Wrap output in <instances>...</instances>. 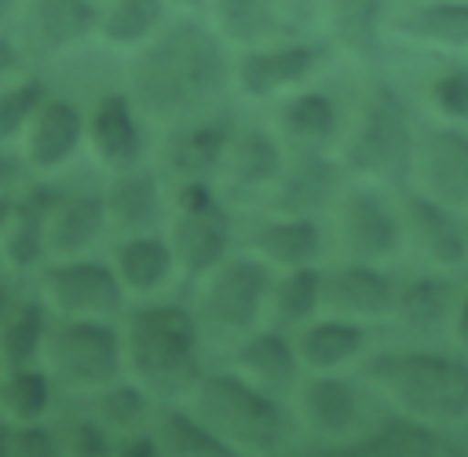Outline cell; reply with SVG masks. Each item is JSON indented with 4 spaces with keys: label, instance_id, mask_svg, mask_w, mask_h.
Listing matches in <instances>:
<instances>
[{
    "label": "cell",
    "instance_id": "40",
    "mask_svg": "<svg viewBox=\"0 0 468 457\" xmlns=\"http://www.w3.org/2000/svg\"><path fill=\"white\" fill-rule=\"evenodd\" d=\"M216 18L230 40L252 44L274 26V0H216Z\"/></svg>",
    "mask_w": 468,
    "mask_h": 457
},
{
    "label": "cell",
    "instance_id": "9",
    "mask_svg": "<svg viewBox=\"0 0 468 457\" xmlns=\"http://www.w3.org/2000/svg\"><path fill=\"white\" fill-rule=\"evenodd\" d=\"M22 165L37 172L58 168L84 143V113L58 95H44L15 135Z\"/></svg>",
    "mask_w": 468,
    "mask_h": 457
},
{
    "label": "cell",
    "instance_id": "39",
    "mask_svg": "<svg viewBox=\"0 0 468 457\" xmlns=\"http://www.w3.org/2000/svg\"><path fill=\"white\" fill-rule=\"evenodd\" d=\"M44 95H48V88L33 73H15L0 84V146L18 135V128L26 124V117L33 113V106Z\"/></svg>",
    "mask_w": 468,
    "mask_h": 457
},
{
    "label": "cell",
    "instance_id": "30",
    "mask_svg": "<svg viewBox=\"0 0 468 457\" xmlns=\"http://www.w3.org/2000/svg\"><path fill=\"white\" fill-rule=\"evenodd\" d=\"M48 406H51V377L40 366L0 373V417L7 424L44 420Z\"/></svg>",
    "mask_w": 468,
    "mask_h": 457
},
{
    "label": "cell",
    "instance_id": "29",
    "mask_svg": "<svg viewBox=\"0 0 468 457\" xmlns=\"http://www.w3.org/2000/svg\"><path fill=\"white\" fill-rule=\"evenodd\" d=\"M282 128H285V135H289L296 146H303V150H322V146L336 135L340 117H336V106H333L329 95H322V91H303V95H296V99H289V102L282 106Z\"/></svg>",
    "mask_w": 468,
    "mask_h": 457
},
{
    "label": "cell",
    "instance_id": "31",
    "mask_svg": "<svg viewBox=\"0 0 468 457\" xmlns=\"http://www.w3.org/2000/svg\"><path fill=\"white\" fill-rule=\"evenodd\" d=\"M362 347V329L351 318H325L314 322L311 329L300 333L296 340V355L314 366V369H333L340 362H347L351 355H358Z\"/></svg>",
    "mask_w": 468,
    "mask_h": 457
},
{
    "label": "cell",
    "instance_id": "38",
    "mask_svg": "<svg viewBox=\"0 0 468 457\" xmlns=\"http://www.w3.org/2000/svg\"><path fill=\"white\" fill-rule=\"evenodd\" d=\"M146 417V388L143 384H106L95 399V420L106 431H132Z\"/></svg>",
    "mask_w": 468,
    "mask_h": 457
},
{
    "label": "cell",
    "instance_id": "44",
    "mask_svg": "<svg viewBox=\"0 0 468 457\" xmlns=\"http://www.w3.org/2000/svg\"><path fill=\"white\" fill-rule=\"evenodd\" d=\"M431 99L446 117L468 121V69H450L446 77H439L431 88Z\"/></svg>",
    "mask_w": 468,
    "mask_h": 457
},
{
    "label": "cell",
    "instance_id": "8",
    "mask_svg": "<svg viewBox=\"0 0 468 457\" xmlns=\"http://www.w3.org/2000/svg\"><path fill=\"white\" fill-rule=\"evenodd\" d=\"M267 267L260 260H230L205 289L201 296V318L208 329L227 333V336H241L256 325L260 318V303L267 292Z\"/></svg>",
    "mask_w": 468,
    "mask_h": 457
},
{
    "label": "cell",
    "instance_id": "1",
    "mask_svg": "<svg viewBox=\"0 0 468 457\" xmlns=\"http://www.w3.org/2000/svg\"><path fill=\"white\" fill-rule=\"evenodd\" d=\"M227 88V55L219 40L197 26L179 22L154 37L128 66V99L157 121H179L208 110Z\"/></svg>",
    "mask_w": 468,
    "mask_h": 457
},
{
    "label": "cell",
    "instance_id": "47",
    "mask_svg": "<svg viewBox=\"0 0 468 457\" xmlns=\"http://www.w3.org/2000/svg\"><path fill=\"white\" fill-rule=\"evenodd\" d=\"M457 336L468 344V300H464V307H461V314H457Z\"/></svg>",
    "mask_w": 468,
    "mask_h": 457
},
{
    "label": "cell",
    "instance_id": "4",
    "mask_svg": "<svg viewBox=\"0 0 468 457\" xmlns=\"http://www.w3.org/2000/svg\"><path fill=\"white\" fill-rule=\"evenodd\" d=\"M194 409L230 450L271 453L289 439V417L274 395L230 373H201L194 384Z\"/></svg>",
    "mask_w": 468,
    "mask_h": 457
},
{
    "label": "cell",
    "instance_id": "17",
    "mask_svg": "<svg viewBox=\"0 0 468 457\" xmlns=\"http://www.w3.org/2000/svg\"><path fill=\"white\" fill-rule=\"evenodd\" d=\"M230 139L234 128L223 117L183 124L165 139V168L179 179H208L230 154Z\"/></svg>",
    "mask_w": 468,
    "mask_h": 457
},
{
    "label": "cell",
    "instance_id": "3",
    "mask_svg": "<svg viewBox=\"0 0 468 457\" xmlns=\"http://www.w3.org/2000/svg\"><path fill=\"white\" fill-rule=\"evenodd\" d=\"M366 373L420 420L468 417V362L442 351H391L366 362Z\"/></svg>",
    "mask_w": 468,
    "mask_h": 457
},
{
    "label": "cell",
    "instance_id": "45",
    "mask_svg": "<svg viewBox=\"0 0 468 457\" xmlns=\"http://www.w3.org/2000/svg\"><path fill=\"white\" fill-rule=\"evenodd\" d=\"M15 73H22V51H18V44H11L7 37H0V84H4L7 77H15Z\"/></svg>",
    "mask_w": 468,
    "mask_h": 457
},
{
    "label": "cell",
    "instance_id": "25",
    "mask_svg": "<svg viewBox=\"0 0 468 457\" xmlns=\"http://www.w3.org/2000/svg\"><path fill=\"white\" fill-rule=\"evenodd\" d=\"M303 417L314 431H325V435H344L355 420H358V395L347 380L340 377H314L307 380L303 395Z\"/></svg>",
    "mask_w": 468,
    "mask_h": 457
},
{
    "label": "cell",
    "instance_id": "7",
    "mask_svg": "<svg viewBox=\"0 0 468 457\" xmlns=\"http://www.w3.org/2000/svg\"><path fill=\"white\" fill-rule=\"evenodd\" d=\"M40 300L55 318H113L124 307V285L110 263L62 256L40 267Z\"/></svg>",
    "mask_w": 468,
    "mask_h": 457
},
{
    "label": "cell",
    "instance_id": "13",
    "mask_svg": "<svg viewBox=\"0 0 468 457\" xmlns=\"http://www.w3.org/2000/svg\"><path fill=\"white\" fill-rule=\"evenodd\" d=\"M417 165L435 201L468 208V135L457 128H435L417 143Z\"/></svg>",
    "mask_w": 468,
    "mask_h": 457
},
{
    "label": "cell",
    "instance_id": "21",
    "mask_svg": "<svg viewBox=\"0 0 468 457\" xmlns=\"http://www.w3.org/2000/svg\"><path fill=\"white\" fill-rule=\"evenodd\" d=\"M406 219H410V234L417 238V245L435 263H446V267L464 263L468 241H464V230L457 227V219L450 216V205L424 197V194H410L406 197Z\"/></svg>",
    "mask_w": 468,
    "mask_h": 457
},
{
    "label": "cell",
    "instance_id": "10",
    "mask_svg": "<svg viewBox=\"0 0 468 457\" xmlns=\"http://www.w3.org/2000/svg\"><path fill=\"white\" fill-rule=\"evenodd\" d=\"M18 44L33 55H55L99 26V7L91 0H18Z\"/></svg>",
    "mask_w": 468,
    "mask_h": 457
},
{
    "label": "cell",
    "instance_id": "41",
    "mask_svg": "<svg viewBox=\"0 0 468 457\" xmlns=\"http://www.w3.org/2000/svg\"><path fill=\"white\" fill-rule=\"evenodd\" d=\"M322 300V274L311 271L307 263L303 267H292V274L282 282L278 289V318L282 322H303Z\"/></svg>",
    "mask_w": 468,
    "mask_h": 457
},
{
    "label": "cell",
    "instance_id": "20",
    "mask_svg": "<svg viewBox=\"0 0 468 457\" xmlns=\"http://www.w3.org/2000/svg\"><path fill=\"white\" fill-rule=\"evenodd\" d=\"M106 223L124 230V234H146L161 219V190L150 172L124 168L102 194Z\"/></svg>",
    "mask_w": 468,
    "mask_h": 457
},
{
    "label": "cell",
    "instance_id": "28",
    "mask_svg": "<svg viewBox=\"0 0 468 457\" xmlns=\"http://www.w3.org/2000/svg\"><path fill=\"white\" fill-rule=\"evenodd\" d=\"M333 186H336L333 165L318 150H303V157L285 175L282 194L274 197V208H282L289 216H307V212H314V208L325 205V197L333 194Z\"/></svg>",
    "mask_w": 468,
    "mask_h": 457
},
{
    "label": "cell",
    "instance_id": "50",
    "mask_svg": "<svg viewBox=\"0 0 468 457\" xmlns=\"http://www.w3.org/2000/svg\"><path fill=\"white\" fill-rule=\"evenodd\" d=\"M7 307H11V296H7V289H4V285H0V314H4V311H7Z\"/></svg>",
    "mask_w": 468,
    "mask_h": 457
},
{
    "label": "cell",
    "instance_id": "6",
    "mask_svg": "<svg viewBox=\"0 0 468 457\" xmlns=\"http://www.w3.org/2000/svg\"><path fill=\"white\" fill-rule=\"evenodd\" d=\"M417 146L410 135V117L391 84H373L358 117V128L347 143V165L388 186H402L413 172Z\"/></svg>",
    "mask_w": 468,
    "mask_h": 457
},
{
    "label": "cell",
    "instance_id": "48",
    "mask_svg": "<svg viewBox=\"0 0 468 457\" xmlns=\"http://www.w3.org/2000/svg\"><path fill=\"white\" fill-rule=\"evenodd\" d=\"M18 11V0H0V26Z\"/></svg>",
    "mask_w": 468,
    "mask_h": 457
},
{
    "label": "cell",
    "instance_id": "22",
    "mask_svg": "<svg viewBox=\"0 0 468 457\" xmlns=\"http://www.w3.org/2000/svg\"><path fill=\"white\" fill-rule=\"evenodd\" d=\"M439 450H446V439L410 413L391 417L377 424L369 435L347 442V453H362V457H431Z\"/></svg>",
    "mask_w": 468,
    "mask_h": 457
},
{
    "label": "cell",
    "instance_id": "33",
    "mask_svg": "<svg viewBox=\"0 0 468 457\" xmlns=\"http://www.w3.org/2000/svg\"><path fill=\"white\" fill-rule=\"evenodd\" d=\"M395 26L413 40L468 44V0H435V4L413 7Z\"/></svg>",
    "mask_w": 468,
    "mask_h": 457
},
{
    "label": "cell",
    "instance_id": "26",
    "mask_svg": "<svg viewBox=\"0 0 468 457\" xmlns=\"http://www.w3.org/2000/svg\"><path fill=\"white\" fill-rule=\"evenodd\" d=\"M238 366H245L263 391L274 399L292 388L296 377V351L282 333H256L238 347Z\"/></svg>",
    "mask_w": 468,
    "mask_h": 457
},
{
    "label": "cell",
    "instance_id": "32",
    "mask_svg": "<svg viewBox=\"0 0 468 457\" xmlns=\"http://www.w3.org/2000/svg\"><path fill=\"white\" fill-rule=\"evenodd\" d=\"M252 245H256L267 260H274V263H282V267H303V263H311V260L318 256L322 234H318V227H314L307 216H289V219H282V223H271V227L256 230Z\"/></svg>",
    "mask_w": 468,
    "mask_h": 457
},
{
    "label": "cell",
    "instance_id": "36",
    "mask_svg": "<svg viewBox=\"0 0 468 457\" xmlns=\"http://www.w3.org/2000/svg\"><path fill=\"white\" fill-rule=\"evenodd\" d=\"M230 172L241 186H263L271 183L278 172H282V150L278 143L260 132V128H249L241 135L230 139Z\"/></svg>",
    "mask_w": 468,
    "mask_h": 457
},
{
    "label": "cell",
    "instance_id": "11",
    "mask_svg": "<svg viewBox=\"0 0 468 457\" xmlns=\"http://www.w3.org/2000/svg\"><path fill=\"white\" fill-rule=\"evenodd\" d=\"M84 143L91 146V157L110 168L113 175L124 168H135L143 157V135L135 124V102L128 95H102L91 113L84 117Z\"/></svg>",
    "mask_w": 468,
    "mask_h": 457
},
{
    "label": "cell",
    "instance_id": "23",
    "mask_svg": "<svg viewBox=\"0 0 468 457\" xmlns=\"http://www.w3.org/2000/svg\"><path fill=\"white\" fill-rule=\"evenodd\" d=\"M44 333H48L44 300H15L0 314V373L37 366Z\"/></svg>",
    "mask_w": 468,
    "mask_h": 457
},
{
    "label": "cell",
    "instance_id": "12",
    "mask_svg": "<svg viewBox=\"0 0 468 457\" xmlns=\"http://www.w3.org/2000/svg\"><path fill=\"white\" fill-rule=\"evenodd\" d=\"M227 241H230L227 212L216 201L197 205V208H176L168 245H172V256H176V263L183 267L186 278H197V274L212 271L223 260Z\"/></svg>",
    "mask_w": 468,
    "mask_h": 457
},
{
    "label": "cell",
    "instance_id": "34",
    "mask_svg": "<svg viewBox=\"0 0 468 457\" xmlns=\"http://www.w3.org/2000/svg\"><path fill=\"white\" fill-rule=\"evenodd\" d=\"M450 282L442 278H413L395 292L399 318L417 333H435L450 314Z\"/></svg>",
    "mask_w": 468,
    "mask_h": 457
},
{
    "label": "cell",
    "instance_id": "14",
    "mask_svg": "<svg viewBox=\"0 0 468 457\" xmlns=\"http://www.w3.org/2000/svg\"><path fill=\"white\" fill-rule=\"evenodd\" d=\"M106 227V208L99 194H51L44 216V252L51 260L80 256Z\"/></svg>",
    "mask_w": 468,
    "mask_h": 457
},
{
    "label": "cell",
    "instance_id": "42",
    "mask_svg": "<svg viewBox=\"0 0 468 457\" xmlns=\"http://www.w3.org/2000/svg\"><path fill=\"white\" fill-rule=\"evenodd\" d=\"M7 453H15V457H48V453H58V435H55V428H48L40 420H33V424H11Z\"/></svg>",
    "mask_w": 468,
    "mask_h": 457
},
{
    "label": "cell",
    "instance_id": "24",
    "mask_svg": "<svg viewBox=\"0 0 468 457\" xmlns=\"http://www.w3.org/2000/svg\"><path fill=\"white\" fill-rule=\"evenodd\" d=\"M172 267H176L172 245L165 238H154L150 230L146 234H132L117 249V260H113V271H117L124 292H154V289H161L165 278L172 274Z\"/></svg>",
    "mask_w": 468,
    "mask_h": 457
},
{
    "label": "cell",
    "instance_id": "37",
    "mask_svg": "<svg viewBox=\"0 0 468 457\" xmlns=\"http://www.w3.org/2000/svg\"><path fill=\"white\" fill-rule=\"evenodd\" d=\"M333 29L336 37L358 51L362 58H373L380 51V0H329Z\"/></svg>",
    "mask_w": 468,
    "mask_h": 457
},
{
    "label": "cell",
    "instance_id": "18",
    "mask_svg": "<svg viewBox=\"0 0 468 457\" xmlns=\"http://www.w3.org/2000/svg\"><path fill=\"white\" fill-rule=\"evenodd\" d=\"M55 190L48 186H33L11 197V212L0 227V260L11 271H29L40 260H48L44 252V216H48V201Z\"/></svg>",
    "mask_w": 468,
    "mask_h": 457
},
{
    "label": "cell",
    "instance_id": "51",
    "mask_svg": "<svg viewBox=\"0 0 468 457\" xmlns=\"http://www.w3.org/2000/svg\"><path fill=\"white\" fill-rule=\"evenodd\" d=\"M176 4H186V7H197L201 0H176Z\"/></svg>",
    "mask_w": 468,
    "mask_h": 457
},
{
    "label": "cell",
    "instance_id": "27",
    "mask_svg": "<svg viewBox=\"0 0 468 457\" xmlns=\"http://www.w3.org/2000/svg\"><path fill=\"white\" fill-rule=\"evenodd\" d=\"M154 439H157L161 453H172V457H227L230 453V446L201 417H190L172 406L157 409Z\"/></svg>",
    "mask_w": 468,
    "mask_h": 457
},
{
    "label": "cell",
    "instance_id": "43",
    "mask_svg": "<svg viewBox=\"0 0 468 457\" xmlns=\"http://www.w3.org/2000/svg\"><path fill=\"white\" fill-rule=\"evenodd\" d=\"M58 435V450L66 453H77V457H91V453H106L110 450V439H106V428L99 420H77V424H66Z\"/></svg>",
    "mask_w": 468,
    "mask_h": 457
},
{
    "label": "cell",
    "instance_id": "19",
    "mask_svg": "<svg viewBox=\"0 0 468 457\" xmlns=\"http://www.w3.org/2000/svg\"><path fill=\"white\" fill-rule=\"evenodd\" d=\"M322 303L333 307L336 314H358V318H377L395 307V285L380 271L366 263L340 267L322 278Z\"/></svg>",
    "mask_w": 468,
    "mask_h": 457
},
{
    "label": "cell",
    "instance_id": "2",
    "mask_svg": "<svg viewBox=\"0 0 468 457\" xmlns=\"http://www.w3.org/2000/svg\"><path fill=\"white\" fill-rule=\"evenodd\" d=\"M128 373L154 395L176 399L201 380L197 362V318L179 303L135 307L121 333Z\"/></svg>",
    "mask_w": 468,
    "mask_h": 457
},
{
    "label": "cell",
    "instance_id": "49",
    "mask_svg": "<svg viewBox=\"0 0 468 457\" xmlns=\"http://www.w3.org/2000/svg\"><path fill=\"white\" fill-rule=\"evenodd\" d=\"M11 197H15V194H0V227H4L7 212H11Z\"/></svg>",
    "mask_w": 468,
    "mask_h": 457
},
{
    "label": "cell",
    "instance_id": "5",
    "mask_svg": "<svg viewBox=\"0 0 468 457\" xmlns=\"http://www.w3.org/2000/svg\"><path fill=\"white\" fill-rule=\"evenodd\" d=\"M37 366L51 384L69 391H99L117 380L124 369L121 333L110 318H58L48 322Z\"/></svg>",
    "mask_w": 468,
    "mask_h": 457
},
{
    "label": "cell",
    "instance_id": "46",
    "mask_svg": "<svg viewBox=\"0 0 468 457\" xmlns=\"http://www.w3.org/2000/svg\"><path fill=\"white\" fill-rule=\"evenodd\" d=\"M18 183H22V168H18V161L7 157V154H0V194H15Z\"/></svg>",
    "mask_w": 468,
    "mask_h": 457
},
{
    "label": "cell",
    "instance_id": "15",
    "mask_svg": "<svg viewBox=\"0 0 468 457\" xmlns=\"http://www.w3.org/2000/svg\"><path fill=\"white\" fill-rule=\"evenodd\" d=\"M340 234H344V249L358 260H380V256H395L402 245V223L399 216L366 190H355L344 201V219H340Z\"/></svg>",
    "mask_w": 468,
    "mask_h": 457
},
{
    "label": "cell",
    "instance_id": "16",
    "mask_svg": "<svg viewBox=\"0 0 468 457\" xmlns=\"http://www.w3.org/2000/svg\"><path fill=\"white\" fill-rule=\"evenodd\" d=\"M322 58H325V48L318 44H282L271 51H245L238 58V84L245 95L263 99L289 84H300Z\"/></svg>",
    "mask_w": 468,
    "mask_h": 457
},
{
    "label": "cell",
    "instance_id": "35",
    "mask_svg": "<svg viewBox=\"0 0 468 457\" xmlns=\"http://www.w3.org/2000/svg\"><path fill=\"white\" fill-rule=\"evenodd\" d=\"M165 18V0H110L106 11H99L95 33L106 44H143L157 22Z\"/></svg>",
    "mask_w": 468,
    "mask_h": 457
}]
</instances>
